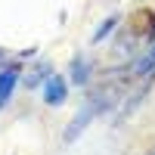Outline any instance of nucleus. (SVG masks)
I'll return each instance as SVG.
<instances>
[{
    "label": "nucleus",
    "instance_id": "f257e3e1",
    "mask_svg": "<svg viewBox=\"0 0 155 155\" xmlns=\"http://www.w3.org/2000/svg\"><path fill=\"white\" fill-rule=\"evenodd\" d=\"M65 96H68V81L62 74H53L44 84V102H47V106H62Z\"/></svg>",
    "mask_w": 155,
    "mask_h": 155
},
{
    "label": "nucleus",
    "instance_id": "f03ea898",
    "mask_svg": "<svg viewBox=\"0 0 155 155\" xmlns=\"http://www.w3.org/2000/svg\"><path fill=\"white\" fill-rule=\"evenodd\" d=\"M19 78H22V68L19 65H3V71H0V106H6V99L12 96Z\"/></svg>",
    "mask_w": 155,
    "mask_h": 155
},
{
    "label": "nucleus",
    "instance_id": "7ed1b4c3",
    "mask_svg": "<svg viewBox=\"0 0 155 155\" xmlns=\"http://www.w3.org/2000/svg\"><path fill=\"white\" fill-rule=\"evenodd\" d=\"M152 28H155V16H152V9H137L134 16H130V31L134 34H140V37H146L149 41V34H152Z\"/></svg>",
    "mask_w": 155,
    "mask_h": 155
},
{
    "label": "nucleus",
    "instance_id": "20e7f679",
    "mask_svg": "<svg viewBox=\"0 0 155 155\" xmlns=\"http://www.w3.org/2000/svg\"><path fill=\"white\" fill-rule=\"evenodd\" d=\"M87 81H90V62L84 56H74L71 59V84L87 87Z\"/></svg>",
    "mask_w": 155,
    "mask_h": 155
},
{
    "label": "nucleus",
    "instance_id": "39448f33",
    "mask_svg": "<svg viewBox=\"0 0 155 155\" xmlns=\"http://www.w3.org/2000/svg\"><path fill=\"white\" fill-rule=\"evenodd\" d=\"M50 78H53V65H50V62H37V65L31 68V74L25 78V87H37V84H47Z\"/></svg>",
    "mask_w": 155,
    "mask_h": 155
},
{
    "label": "nucleus",
    "instance_id": "423d86ee",
    "mask_svg": "<svg viewBox=\"0 0 155 155\" xmlns=\"http://www.w3.org/2000/svg\"><path fill=\"white\" fill-rule=\"evenodd\" d=\"M134 74H137V78H149V74H155V47L149 50L146 56H140V59L134 62Z\"/></svg>",
    "mask_w": 155,
    "mask_h": 155
},
{
    "label": "nucleus",
    "instance_id": "0eeeda50",
    "mask_svg": "<svg viewBox=\"0 0 155 155\" xmlns=\"http://www.w3.org/2000/svg\"><path fill=\"white\" fill-rule=\"evenodd\" d=\"M118 22H121L118 12H115V16H106V19H102V25L96 28V34H93V44H102V41H106V37H109L115 28H118Z\"/></svg>",
    "mask_w": 155,
    "mask_h": 155
},
{
    "label": "nucleus",
    "instance_id": "6e6552de",
    "mask_svg": "<svg viewBox=\"0 0 155 155\" xmlns=\"http://www.w3.org/2000/svg\"><path fill=\"white\" fill-rule=\"evenodd\" d=\"M6 62H9V56L3 53V50H0V65H6Z\"/></svg>",
    "mask_w": 155,
    "mask_h": 155
},
{
    "label": "nucleus",
    "instance_id": "1a4fd4ad",
    "mask_svg": "<svg viewBox=\"0 0 155 155\" xmlns=\"http://www.w3.org/2000/svg\"><path fill=\"white\" fill-rule=\"evenodd\" d=\"M149 41H155V28H152V34H149Z\"/></svg>",
    "mask_w": 155,
    "mask_h": 155
},
{
    "label": "nucleus",
    "instance_id": "9d476101",
    "mask_svg": "<svg viewBox=\"0 0 155 155\" xmlns=\"http://www.w3.org/2000/svg\"><path fill=\"white\" fill-rule=\"evenodd\" d=\"M149 155H155V152H149Z\"/></svg>",
    "mask_w": 155,
    "mask_h": 155
}]
</instances>
